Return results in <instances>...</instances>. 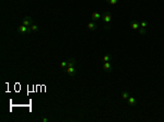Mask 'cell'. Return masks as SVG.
<instances>
[{
	"mask_svg": "<svg viewBox=\"0 0 164 122\" xmlns=\"http://www.w3.org/2000/svg\"><path fill=\"white\" fill-rule=\"evenodd\" d=\"M22 24H24L25 26H31L33 24V21L30 17H24V19L22 20Z\"/></svg>",
	"mask_w": 164,
	"mask_h": 122,
	"instance_id": "obj_4",
	"label": "cell"
},
{
	"mask_svg": "<svg viewBox=\"0 0 164 122\" xmlns=\"http://www.w3.org/2000/svg\"><path fill=\"white\" fill-rule=\"evenodd\" d=\"M20 33H22V34H26V33H31V29H30V26H25L24 24H21L19 25L18 28Z\"/></svg>",
	"mask_w": 164,
	"mask_h": 122,
	"instance_id": "obj_2",
	"label": "cell"
},
{
	"mask_svg": "<svg viewBox=\"0 0 164 122\" xmlns=\"http://www.w3.org/2000/svg\"><path fill=\"white\" fill-rule=\"evenodd\" d=\"M103 68H104L106 72H110L112 71V64L109 62H104L103 63Z\"/></svg>",
	"mask_w": 164,
	"mask_h": 122,
	"instance_id": "obj_5",
	"label": "cell"
},
{
	"mask_svg": "<svg viewBox=\"0 0 164 122\" xmlns=\"http://www.w3.org/2000/svg\"><path fill=\"white\" fill-rule=\"evenodd\" d=\"M67 63H68V65H67V67H71V66H76V59H74V58H70L69 61L67 62Z\"/></svg>",
	"mask_w": 164,
	"mask_h": 122,
	"instance_id": "obj_9",
	"label": "cell"
},
{
	"mask_svg": "<svg viewBox=\"0 0 164 122\" xmlns=\"http://www.w3.org/2000/svg\"><path fill=\"white\" fill-rule=\"evenodd\" d=\"M30 29H31V32H35V31H37L38 30V26H37V24L33 23V24L30 26Z\"/></svg>",
	"mask_w": 164,
	"mask_h": 122,
	"instance_id": "obj_11",
	"label": "cell"
},
{
	"mask_svg": "<svg viewBox=\"0 0 164 122\" xmlns=\"http://www.w3.org/2000/svg\"><path fill=\"white\" fill-rule=\"evenodd\" d=\"M128 103H129L130 106H135V105H136V99H135V98H133V97H128Z\"/></svg>",
	"mask_w": 164,
	"mask_h": 122,
	"instance_id": "obj_10",
	"label": "cell"
},
{
	"mask_svg": "<svg viewBox=\"0 0 164 122\" xmlns=\"http://www.w3.org/2000/svg\"><path fill=\"white\" fill-rule=\"evenodd\" d=\"M130 26H131L133 30H139L140 29V23H138L137 21H133L131 24H130Z\"/></svg>",
	"mask_w": 164,
	"mask_h": 122,
	"instance_id": "obj_6",
	"label": "cell"
},
{
	"mask_svg": "<svg viewBox=\"0 0 164 122\" xmlns=\"http://www.w3.org/2000/svg\"><path fill=\"white\" fill-rule=\"evenodd\" d=\"M102 18H103V21L105 22V24H106V28H109V23L110 21H112V13L109 12V11H105L104 13H103V16H102Z\"/></svg>",
	"mask_w": 164,
	"mask_h": 122,
	"instance_id": "obj_1",
	"label": "cell"
},
{
	"mask_svg": "<svg viewBox=\"0 0 164 122\" xmlns=\"http://www.w3.org/2000/svg\"><path fill=\"white\" fill-rule=\"evenodd\" d=\"M102 59H103V62H109V61H110V55H108V54L104 55Z\"/></svg>",
	"mask_w": 164,
	"mask_h": 122,
	"instance_id": "obj_14",
	"label": "cell"
},
{
	"mask_svg": "<svg viewBox=\"0 0 164 122\" xmlns=\"http://www.w3.org/2000/svg\"><path fill=\"white\" fill-rule=\"evenodd\" d=\"M121 97H123V99H128V97H129V93H127V91H124L121 93Z\"/></svg>",
	"mask_w": 164,
	"mask_h": 122,
	"instance_id": "obj_15",
	"label": "cell"
},
{
	"mask_svg": "<svg viewBox=\"0 0 164 122\" xmlns=\"http://www.w3.org/2000/svg\"><path fill=\"white\" fill-rule=\"evenodd\" d=\"M47 121H48V120L46 119V118H44V119H43V122H47Z\"/></svg>",
	"mask_w": 164,
	"mask_h": 122,
	"instance_id": "obj_18",
	"label": "cell"
},
{
	"mask_svg": "<svg viewBox=\"0 0 164 122\" xmlns=\"http://www.w3.org/2000/svg\"><path fill=\"white\" fill-rule=\"evenodd\" d=\"M139 33H140L141 35L145 34V29H143V28H140V29H139Z\"/></svg>",
	"mask_w": 164,
	"mask_h": 122,
	"instance_id": "obj_17",
	"label": "cell"
},
{
	"mask_svg": "<svg viewBox=\"0 0 164 122\" xmlns=\"http://www.w3.org/2000/svg\"><path fill=\"white\" fill-rule=\"evenodd\" d=\"M88 29L91 30V31H95V30L98 29V26H96V24L94 22H90V23H88Z\"/></svg>",
	"mask_w": 164,
	"mask_h": 122,
	"instance_id": "obj_8",
	"label": "cell"
},
{
	"mask_svg": "<svg viewBox=\"0 0 164 122\" xmlns=\"http://www.w3.org/2000/svg\"><path fill=\"white\" fill-rule=\"evenodd\" d=\"M106 2H107L108 4H110V6H115V4L118 2V0H106Z\"/></svg>",
	"mask_w": 164,
	"mask_h": 122,
	"instance_id": "obj_13",
	"label": "cell"
},
{
	"mask_svg": "<svg viewBox=\"0 0 164 122\" xmlns=\"http://www.w3.org/2000/svg\"><path fill=\"white\" fill-rule=\"evenodd\" d=\"M147 25H148V22H147V21H142V22L140 23V28H143V29H145V28H147Z\"/></svg>",
	"mask_w": 164,
	"mask_h": 122,
	"instance_id": "obj_16",
	"label": "cell"
},
{
	"mask_svg": "<svg viewBox=\"0 0 164 122\" xmlns=\"http://www.w3.org/2000/svg\"><path fill=\"white\" fill-rule=\"evenodd\" d=\"M67 65H68V63H67L66 61H62V62H60V63H59V66L62 68V69H66V68H67Z\"/></svg>",
	"mask_w": 164,
	"mask_h": 122,
	"instance_id": "obj_12",
	"label": "cell"
},
{
	"mask_svg": "<svg viewBox=\"0 0 164 122\" xmlns=\"http://www.w3.org/2000/svg\"><path fill=\"white\" fill-rule=\"evenodd\" d=\"M101 18H102V16L98 12H93L92 13V19H93V21H98Z\"/></svg>",
	"mask_w": 164,
	"mask_h": 122,
	"instance_id": "obj_7",
	"label": "cell"
},
{
	"mask_svg": "<svg viewBox=\"0 0 164 122\" xmlns=\"http://www.w3.org/2000/svg\"><path fill=\"white\" fill-rule=\"evenodd\" d=\"M65 71H66V74H67V75H69V76H73V75H76V73H77L76 67H74V66H71V67H67Z\"/></svg>",
	"mask_w": 164,
	"mask_h": 122,
	"instance_id": "obj_3",
	"label": "cell"
}]
</instances>
